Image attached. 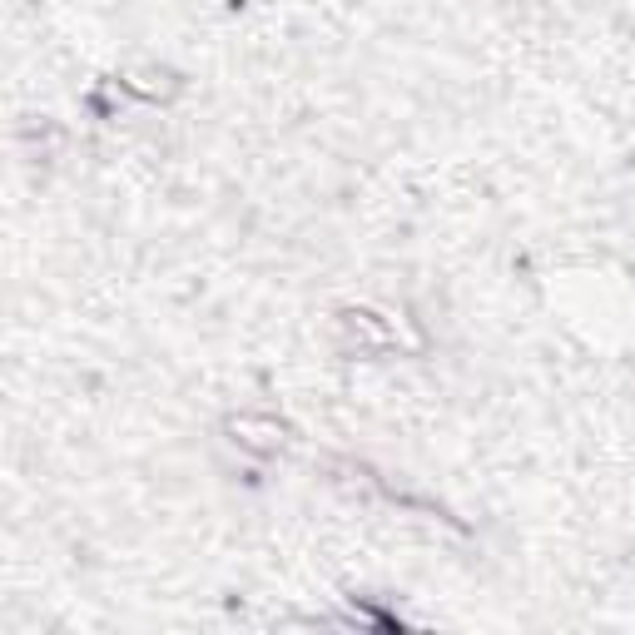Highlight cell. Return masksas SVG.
<instances>
[{
	"instance_id": "obj_1",
	"label": "cell",
	"mask_w": 635,
	"mask_h": 635,
	"mask_svg": "<svg viewBox=\"0 0 635 635\" xmlns=\"http://www.w3.org/2000/svg\"><path fill=\"white\" fill-rule=\"evenodd\" d=\"M234 432H244L239 442H244V447H258V452H273V447L283 442V427H278V422H268V417H263V422H258V417H239V422H234Z\"/></svg>"
}]
</instances>
